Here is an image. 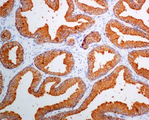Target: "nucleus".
<instances>
[{
  "label": "nucleus",
  "instance_id": "nucleus-3",
  "mask_svg": "<svg viewBox=\"0 0 149 120\" xmlns=\"http://www.w3.org/2000/svg\"><path fill=\"white\" fill-rule=\"evenodd\" d=\"M10 38H11V34L10 33V32L7 30H5L2 32L1 39L3 41H8L10 39Z\"/></svg>",
  "mask_w": 149,
  "mask_h": 120
},
{
  "label": "nucleus",
  "instance_id": "nucleus-2",
  "mask_svg": "<svg viewBox=\"0 0 149 120\" xmlns=\"http://www.w3.org/2000/svg\"><path fill=\"white\" fill-rule=\"evenodd\" d=\"M14 1H10L4 4L3 6H1V16L2 17H6L10 13L14 6Z\"/></svg>",
  "mask_w": 149,
  "mask_h": 120
},
{
  "label": "nucleus",
  "instance_id": "nucleus-1",
  "mask_svg": "<svg viewBox=\"0 0 149 120\" xmlns=\"http://www.w3.org/2000/svg\"><path fill=\"white\" fill-rule=\"evenodd\" d=\"M1 61L8 69H15L24 62V49L17 42L5 44L1 49Z\"/></svg>",
  "mask_w": 149,
  "mask_h": 120
}]
</instances>
